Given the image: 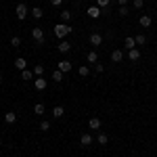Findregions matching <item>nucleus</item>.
Masks as SVG:
<instances>
[{
  "label": "nucleus",
  "instance_id": "1",
  "mask_svg": "<svg viewBox=\"0 0 157 157\" xmlns=\"http://www.w3.org/2000/svg\"><path fill=\"white\" fill-rule=\"evenodd\" d=\"M71 32H73V27L69 23H57L55 25V36L59 38V40H63L65 36H69Z\"/></svg>",
  "mask_w": 157,
  "mask_h": 157
},
{
  "label": "nucleus",
  "instance_id": "2",
  "mask_svg": "<svg viewBox=\"0 0 157 157\" xmlns=\"http://www.w3.org/2000/svg\"><path fill=\"white\" fill-rule=\"evenodd\" d=\"M15 13H17V19H19V21H25V17L29 15V9H27V6L23 4V2H21V4H17Z\"/></svg>",
  "mask_w": 157,
  "mask_h": 157
},
{
  "label": "nucleus",
  "instance_id": "3",
  "mask_svg": "<svg viewBox=\"0 0 157 157\" xmlns=\"http://www.w3.org/2000/svg\"><path fill=\"white\" fill-rule=\"evenodd\" d=\"M32 38L36 40L38 44H42V42H44V32H42L40 27H32Z\"/></svg>",
  "mask_w": 157,
  "mask_h": 157
},
{
  "label": "nucleus",
  "instance_id": "4",
  "mask_svg": "<svg viewBox=\"0 0 157 157\" xmlns=\"http://www.w3.org/2000/svg\"><path fill=\"white\" fill-rule=\"evenodd\" d=\"M57 69H59V71H63V73L71 71V61H67V59L59 61V65H57Z\"/></svg>",
  "mask_w": 157,
  "mask_h": 157
},
{
  "label": "nucleus",
  "instance_id": "5",
  "mask_svg": "<svg viewBox=\"0 0 157 157\" xmlns=\"http://www.w3.org/2000/svg\"><path fill=\"white\" fill-rule=\"evenodd\" d=\"M101 42H103V36H101L98 32H92V34H90V44H92V46H101Z\"/></svg>",
  "mask_w": 157,
  "mask_h": 157
},
{
  "label": "nucleus",
  "instance_id": "6",
  "mask_svg": "<svg viewBox=\"0 0 157 157\" xmlns=\"http://www.w3.org/2000/svg\"><path fill=\"white\" fill-rule=\"evenodd\" d=\"M46 86H48V82H46L44 78H36V80H34V88H36V90H46Z\"/></svg>",
  "mask_w": 157,
  "mask_h": 157
},
{
  "label": "nucleus",
  "instance_id": "7",
  "mask_svg": "<svg viewBox=\"0 0 157 157\" xmlns=\"http://www.w3.org/2000/svg\"><path fill=\"white\" fill-rule=\"evenodd\" d=\"M124 48H126V50H132V48H136V40H134L132 36H128L126 40H124Z\"/></svg>",
  "mask_w": 157,
  "mask_h": 157
},
{
  "label": "nucleus",
  "instance_id": "8",
  "mask_svg": "<svg viewBox=\"0 0 157 157\" xmlns=\"http://www.w3.org/2000/svg\"><path fill=\"white\" fill-rule=\"evenodd\" d=\"M63 115H65V109L61 107V105H55V107H52V117L59 120V117H63Z\"/></svg>",
  "mask_w": 157,
  "mask_h": 157
},
{
  "label": "nucleus",
  "instance_id": "9",
  "mask_svg": "<svg viewBox=\"0 0 157 157\" xmlns=\"http://www.w3.org/2000/svg\"><path fill=\"white\" fill-rule=\"evenodd\" d=\"M111 61L113 63H121L124 61V50H113L111 52Z\"/></svg>",
  "mask_w": 157,
  "mask_h": 157
},
{
  "label": "nucleus",
  "instance_id": "10",
  "mask_svg": "<svg viewBox=\"0 0 157 157\" xmlns=\"http://www.w3.org/2000/svg\"><path fill=\"white\" fill-rule=\"evenodd\" d=\"M80 143H82V147H90V145H92V134H90V132L82 134V138H80Z\"/></svg>",
  "mask_w": 157,
  "mask_h": 157
},
{
  "label": "nucleus",
  "instance_id": "11",
  "mask_svg": "<svg viewBox=\"0 0 157 157\" xmlns=\"http://www.w3.org/2000/svg\"><path fill=\"white\" fill-rule=\"evenodd\" d=\"M15 67H17L19 71H23L25 67H27V61H25L23 57H17V59H15Z\"/></svg>",
  "mask_w": 157,
  "mask_h": 157
},
{
  "label": "nucleus",
  "instance_id": "12",
  "mask_svg": "<svg viewBox=\"0 0 157 157\" xmlns=\"http://www.w3.org/2000/svg\"><path fill=\"white\" fill-rule=\"evenodd\" d=\"M57 48H59V52H69V50H71V44H69L67 40H61Z\"/></svg>",
  "mask_w": 157,
  "mask_h": 157
},
{
  "label": "nucleus",
  "instance_id": "13",
  "mask_svg": "<svg viewBox=\"0 0 157 157\" xmlns=\"http://www.w3.org/2000/svg\"><path fill=\"white\" fill-rule=\"evenodd\" d=\"M88 17H90V19H98V17H101V9H98V6H90V9H88Z\"/></svg>",
  "mask_w": 157,
  "mask_h": 157
},
{
  "label": "nucleus",
  "instance_id": "14",
  "mask_svg": "<svg viewBox=\"0 0 157 157\" xmlns=\"http://www.w3.org/2000/svg\"><path fill=\"white\" fill-rule=\"evenodd\" d=\"M88 128H90V130H98V128H101V120H98V117H90V120H88Z\"/></svg>",
  "mask_w": 157,
  "mask_h": 157
},
{
  "label": "nucleus",
  "instance_id": "15",
  "mask_svg": "<svg viewBox=\"0 0 157 157\" xmlns=\"http://www.w3.org/2000/svg\"><path fill=\"white\" fill-rule=\"evenodd\" d=\"M128 59H130V61H138V59H140V50H138V48L128 50Z\"/></svg>",
  "mask_w": 157,
  "mask_h": 157
},
{
  "label": "nucleus",
  "instance_id": "16",
  "mask_svg": "<svg viewBox=\"0 0 157 157\" xmlns=\"http://www.w3.org/2000/svg\"><path fill=\"white\" fill-rule=\"evenodd\" d=\"M138 23H140V27H149L151 25V17L149 15H140V21Z\"/></svg>",
  "mask_w": 157,
  "mask_h": 157
},
{
  "label": "nucleus",
  "instance_id": "17",
  "mask_svg": "<svg viewBox=\"0 0 157 157\" xmlns=\"http://www.w3.org/2000/svg\"><path fill=\"white\" fill-rule=\"evenodd\" d=\"M32 17H34V19H42V15H44V13H42V9H40V6H34V9H32Z\"/></svg>",
  "mask_w": 157,
  "mask_h": 157
},
{
  "label": "nucleus",
  "instance_id": "18",
  "mask_svg": "<svg viewBox=\"0 0 157 157\" xmlns=\"http://www.w3.org/2000/svg\"><path fill=\"white\" fill-rule=\"evenodd\" d=\"M4 121H6V124H15V121H17V113H13V111H9V113L4 115Z\"/></svg>",
  "mask_w": 157,
  "mask_h": 157
},
{
  "label": "nucleus",
  "instance_id": "19",
  "mask_svg": "<svg viewBox=\"0 0 157 157\" xmlns=\"http://www.w3.org/2000/svg\"><path fill=\"white\" fill-rule=\"evenodd\" d=\"M86 61H88V63H97V61H98V55L94 52V50H90V52L86 55Z\"/></svg>",
  "mask_w": 157,
  "mask_h": 157
},
{
  "label": "nucleus",
  "instance_id": "20",
  "mask_svg": "<svg viewBox=\"0 0 157 157\" xmlns=\"http://www.w3.org/2000/svg\"><path fill=\"white\" fill-rule=\"evenodd\" d=\"M61 19H63V23H69L71 21V11H61Z\"/></svg>",
  "mask_w": 157,
  "mask_h": 157
},
{
  "label": "nucleus",
  "instance_id": "21",
  "mask_svg": "<svg viewBox=\"0 0 157 157\" xmlns=\"http://www.w3.org/2000/svg\"><path fill=\"white\" fill-rule=\"evenodd\" d=\"M134 40H136V46H145V44H147V38L143 36V34H138V36H134Z\"/></svg>",
  "mask_w": 157,
  "mask_h": 157
},
{
  "label": "nucleus",
  "instance_id": "22",
  "mask_svg": "<svg viewBox=\"0 0 157 157\" xmlns=\"http://www.w3.org/2000/svg\"><path fill=\"white\" fill-rule=\"evenodd\" d=\"M21 80H34V71L23 69V71H21Z\"/></svg>",
  "mask_w": 157,
  "mask_h": 157
},
{
  "label": "nucleus",
  "instance_id": "23",
  "mask_svg": "<svg viewBox=\"0 0 157 157\" xmlns=\"http://www.w3.org/2000/svg\"><path fill=\"white\" fill-rule=\"evenodd\" d=\"M97 140H98V145H107V143H109V136H107L105 132H101V134H98V138H97Z\"/></svg>",
  "mask_w": 157,
  "mask_h": 157
},
{
  "label": "nucleus",
  "instance_id": "24",
  "mask_svg": "<svg viewBox=\"0 0 157 157\" xmlns=\"http://www.w3.org/2000/svg\"><path fill=\"white\" fill-rule=\"evenodd\" d=\"M11 46H13V48H19V46H21V38H19V36H13L11 38Z\"/></svg>",
  "mask_w": 157,
  "mask_h": 157
},
{
  "label": "nucleus",
  "instance_id": "25",
  "mask_svg": "<svg viewBox=\"0 0 157 157\" xmlns=\"http://www.w3.org/2000/svg\"><path fill=\"white\" fill-rule=\"evenodd\" d=\"M78 73H80V75H82V78H86V75H88V73H90V67H88V65H82V67H80V69H78Z\"/></svg>",
  "mask_w": 157,
  "mask_h": 157
},
{
  "label": "nucleus",
  "instance_id": "26",
  "mask_svg": "<svg viewBox=\"0 0 157 157\" xmlns=\"http://www.w3.org/2000/svg\"><path fill=\"white\" fill-rule=\"evenodd\" d=\"M34 73H36L38 78H42V73H44V65H40V63H38L36 67H34Z\"/></svg>",
  "mask_w": 157,
  "mask_h": 157
},
{
  "label": "nucleus",
  "instance_id": "27",
  "mask_svg": "<svg viewBox=\"0 0 157 157\" xmlns=\"http://www.w3.org/2000/svg\"><path fill=\"white\" fill-rule=\"evenodd\" d=\"M52 80H55V82H61V80H63V71L55 69V71H52Z\"/></svg>",
  "mask_w": 157,
  "mask_h": 157
},
{
  "label": "nucleus",
  "instance_id": "28",
  "mask_svg": "<svg viewBox=\"0 0 157 157\" xmlns=\"http://www.w3.org/2000/svg\"><path fill=\"white\" fill-rule=\"evenodd\" d=\"M109 2L111 0H97V6L98 9H109Z\"/></svg>",
  "mask_w": 157,
  "mask_h": 157
},
{
  "label": "nucleus",
  "instance_id": "29",
  "mask_svg": "<svg viewBox=\"0 0 157 157\" xmlns=\"http://www.w3.org/2000/svg\"><path fill=\"white\" fill-rule=\"evenodd\" d=\"M34 113H38V115H44V105H42V103H38L36 107H34Z\"/></svg>",
  "mask_w": 157,
  "mask_h": 157
},
{
  "label": "nucleus",
  "instance_id": "30",
  "mask_svg": "<svg viewBox=\"0 0 157 157\" xmlns=\"http://www.w3.org/2000/svg\"><path fill=\"white\" fill-rule=\"evenodd\" d=\"M40 130H42V132L50 130V124H48V121H40Z\"/></svg>",
  "mask_w": 157,
  "mask_h": 157
},
{
  "label": "nucleus",
  "instance_id": "31",
  "mask_svg": "<svg viewBox=\"0 0 157 157\" xmlns=\"http://www.w3.org/2000/svg\"><path fill=\"white\" fill-rule=\"evenodd\" d=\"M145 6V0H134V9H143Z\"/></svg>",
  "mask_w": 157,
  "mask_h": 157
},
{
  "label": "nucleus",
  "instance_id": "32",
  "mask_svg": "<svg viewBox=\"0 0 157 157\" xmlns=\"http://www.w3.org/2000/svg\"><path fill=\"white\" fill-rule=\"evenodd\" d=\"M50 4H52V6H61V4H63V0H50Z\"/></svg>",
  "mask_w": 157,
  "mask_h": 157
},
{
  "label": "nucleus",
  "instance_id": "33",
  "mask_svg": "<svg viewBox=\"0 0 157 157\" xmlns=\"http://www.w3.org/2000/svg\"><path fill=\"white\" fill-rule=\"evenodd\" d=\"M120 15H121V17H126V15H128V9H126V6H121V9H120Z\"/></svg>",
  "mask_w": 157,
  "mask_h": 157
},
{
  "label": "nucleus",
  "instance_id": "34",
  "mask_svg": "<svg viewBox=\"0 0 157 157\" xmlns=\"http://www.w3.org/2000/svg\"><path fill=\"white\" fill-rule=\"evenodd\" d=\"M94 69H97V71L101 73V71H103V69H105V67H103V65H101V63H97V65H94Z\"/></svg>",
  "mask_w": 157,
  "mask_h": 157
},
{
  "label": "nucleus",
  "instance_id": "35",
  "mask_svg": "<svg viewBox=\"0 0 157 157\" xmlns=\"http://www.w3.org/2000/svg\"><path fill=\"white\" fill-rule=\"evenodd\" d=\"M117 4H120V6H126V4H128V0H117Z\"/></svg>",
  "mask_w": 157,
  "mask_h": 157
},
{
  "label": "nucleus",
  "instance_id": "36",
  "mask_svg": "<svg viewBox=\"0 0 157 157\" xmlns=\"http://www.w3.org/2000/svg\"><path fill=\"white\" fill-rule=\"evenodd\" d=\"M0 82H2V75H0Z\"/></svg>",
  "mask_w": 157,
  "mask_h": 157
}]
</instances>
